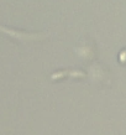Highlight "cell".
Returning a JSON list of instances; mask_svg holds the SVG:
<instances>
[{
    "instance_id": "6da1fadb",
    "label": "cell",
    "mask_w": 126,
    "mask_h": 135,
    "mask_svg": "<svg viewBox=\"0 0 126 135\" xmlns=\"http://www.w3.org/2000/svg\"><path fill=\"white\" fill-rule=\"evenodd\" d=\"M0 31H4L5 33L10 35L11 37L19 38V40H40V38H45V36H40L37 33H29V32H22V31H17V30L8 29L5 26H0Z\"/></svg>"
}]
</instances>
